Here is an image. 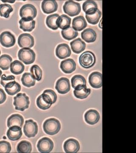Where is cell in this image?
<instances>
[{
  "label": "cell",
  "mask_w": 136,
  "mask_h": 153,
  "mask_svg": "<svg viewBox=\"0 0 136 153\" xmlns=\"http://www.w3.org/2000/svg\"><path fill=\"white\" fill-rule=\"evenodd\" d=\"M102 16V13L99 10H97L95 13L91 15H85V18L89 24L93 25H97L99 22Z\"/></svg>",
  "instance_id": "cell-35"
},
{
  "label": "cell",
  "mask_w": 136,
  "mask_h": 153,
  "mask_svg": "<svg viewBox=\"0 0 136 153\" xmlns=\"http://www.w3.org/2000/svg\"><path fill=\"white\" fill-rule=\"evenodd\" d=\"M17 150L19 153H30L32 150V145L27 141H22L17 146Z\"/></svg>",
  "instance_id": "cell-32"
},
{
  "label": "cell",
  "mask_w": 136,
  "mask_h": 153,
  "mask_svg": "<svg viewBox=\"0 0 136 153\" xmlns=\"http://www.w3.org/2000/svg\"><path fill=\"white\" fill-rule=\"evenodd\" d=\"M63 148L65 153H77L80 149V145L76 140L69 139L64 143Z\"/></svg>",
  "instance_id": "cell-13"
},
{
  "label": "cell",
  "mask_w": 136,
  "mask_h": 153,
  "mask_svg": "<svg viewBox=\"0 0 136 153\" xmlns=\"http://www.w3.org/2000/svg\"><path fill=\"white\" fill-rule=\"evenodd\" d=\"M0 55H1V50H0Z\"/></svg>",
  "instance_id": "cell-46"
},
{
  "label": "cell",
  "mask_w": 136,
  "mask_h": 153,
  "mask_svg": "<svg viewBox=\"0 0 136 153\" xmlns=\"http://www.w3.org/2000/svg\"><path fill=\"white\" fill-rule=\"evenodd\" d=\"M12 57L8 55H3L0 57V68L3 70H7L10 68L12 63Z\"/></svg>",
  "instance_id": "cell-34"
},
{
  "label": "cell",
  "mask_w": 136,
  "mask_h": 153,
  "mask_svg": "<svg viewBox=\"0 0 136 153\" xmlns=\"http://www.w3.org/2000/svg\"><path fill=\"white\" fill-rule=\"evenodd\" d=\"M102 76L101 73L97 71L91 73L88 77V81L91 86L95 88L102 87Z\"/></svg>",
  "instance_id": "cell-14"
},
{
  "label": "cell",
  "mask_w": 136,
  "mask_h": 153,
  "mask_svg": "<svg viewBox=\"0 0 136 153\" xmlns=\"http://www.w3.org/2000/svg\"><path fill=\"white\" fill-rule=\"evenodd\" d=\"M84 118L86 123L93 125L98 122L100 119V116L97 111L94 109H90L85 113Z\"/></svg>",
  "instance_id": "cell-16"
},
{
  "label": "cell",
  "mask_w": 136,
  "mask_h": 153,
  "mask_svg": "<svg viewBox=\"0 0 136 153\" xmlns=\"http://www.w3.org/2000/svg\"><path fill=\"white\" fill-rule=\"evenodd\" d=\"M2 74V72L1 71V70H0V78H1V76Z\"/></svg>",
  "instance_id": "cell-45"
},
{
  "label": "cell",
  "mask_w": 136,
  "mask_h": 153,
  "mask_svg": "<svg viewBox=\"0 0 136 153\" xmlns=\"http://www.w3.org/2000/svg\"><path fill=\"white\" fill-rule=\"evenodd\" d=\"M41 8L45 13L51 14L57 11L58 5L55 1L46 0L42 2Z\"/></svg>",
  "instance_id": "cell-19"
},
{
  "label": "cell",
  "mask_w": 136,
  "mask_h": 153,
  "mask_svg": "<svg viewBox=\"0 0 136 153\" xmlns=\"http://www.w3.org/2000/svg\"><path fill=\"white\" fill-rule=\"evenodd\" d=\"M82 38L87 43H92L96 40L97 34L94 30L90 28L85 29L81 34Z\"/></svg>",
  "instance_id": "cell-26"
},
{
  "label": "cell",
  "mask_w": 136,
  "mask_h": 153,
  "mask_svg": "<svg viewBox=\"0 0 136 153\" xmlns=\"http://www.w3.org/2000/svg\"><path fill=\"white\" fill-rule=\"evenodd\" d=\"M24 132L27 137H35L38 132V125L32 120H26L24 127Z\"/></svg>",
  "instance_id": "cell-7"
},
{
  "label": "cell",
  "mask_w": 136,
  "mask_h": 153,
  "mask_svg": "<svg viewBox=\"0 0 136 153\" xmlns=\"http://www.w3.org/2000/svg\"><path fill=\"white\" fill-rule=\"evenodd\" d=\"M60 128L61 124L60 122L54 118L46 120L43 124L44 132L50 135H54L58 133Z\"/></svg>",
  "instance_id": "cell-1"
},
{
  "label": "cell",
  "mask_w": 136,
  "mask_h": 153,
  "mask_svg": "<svg viewBox=\"0 0 136 153\" xmlns=\"http://www.w3.org/2000/svg\"><path fill=\"white\" fill-rule=\"evenodd\" d=\"M22 82L24 86L30 87L35 85L36 81L31 73H25L22 76Z\"/></svg>",
  "instance_id": "cell-31"
},
{
  "label": "cell",
  "mask_w": 136,
  "mask_h": 153,
  "mask_svg": "<svg viewBox=\"0 0 136 153\" xmlns=\"http://www.w3.org/2000/svg\"><path fill=\"white\" fill-rule=\"evenodd\" d=\"M72 27L77 31H81L87 27V22L84 17L79 16L75 17L72 21Z\"/></svg>",
  "instance_id": "cell-24"
},
{
  "label": "cell",
  "mask_w": 136,
  "mask_h": 153,
  "mask_svg": "<svg viewBox=\"0 0 136 153\" xmlns=\"http://www.w3.org/2000/svg\"><path fill=\"white\" fill-rule=\"evenodd\" d=\"M61 34L63 38L65 40H70L74 39L78 36L77 31L74 30L72 27H69L65 30H62Z\"/></svg>",
  "instance_id": "cell-30"
},
{
  "label": "cell",
  "mask_w": 136,
  "mask_h": 153,
  "mask_svg": "<svg viewBox=\"0 0 136 153\" xmlns=\"http://www.w3.org/2000/svg\"><path fill=\"white\" fill-rule=\"evenodd\" d=\"M19 60L26 65L34 63L36 59V54L32 49L29 48H23L18 53Z\"/></svg>",
  "instance_id": "cell-4"
},
{
  "label": "cell",
  "mask_w": 136,
  "mask_h": 153,
  "mask_svg": "<svg viewBox=\"0 0 136 153\" xmlns=\"http://www.w3.org/2000/svg\"><path fill=\"white\" fill-rule=\"evenodd\" d=\"M39 152L42 153H50L54 148V143L48 137L42 138L39 140L37 144Z\"/></svg>",
  "instance_id": "cell-8"
},
{
  "label": "cell",
  "mask_w": 136,
  "mask_h": 153,
  "mask_svg": "<svg viewBox=\"0 0 136 153\" xmlns=\"http://www.w3.org/2000/svg\"><path fill=\"white\" fill-rule=\"evenodd\" d=\"M71 49L74 53L79 54L83 52L85 49L86 44L80 38H78L70 43Z\"/></svg>",
  "instance_id": "cell-23"
},
{
  "label": "cell",
  "mask_w": 136,
  "mask_h": 153,
  "mask_svg": "<svg viewBox=\"0 0 136 153\" xmlns=\"http://www.w3.org/2000/svg\"><path fill=\"white\" fill-rule=\"evenodd\" d=\"M37 11L35 6L27 4L22 6L20 9V15L22 19H33L37 16Z\"/></svg>",
  "instance_id": "cell-6"
},
{
  "label": "cell",
  "mask_w": 136,
  "mask_h": 153,
  "mask_svg": "<svg viewBox=\"0 0 136 153\" xmlns=\"http://www.w3.org/2000/svg\"><path fill=\"white\" fill-rule=\"evenodd\" d=\"M71 85L69 79L66 77H61L56 82L55 89L60 94H65L70 90Z\"/></svg>",
  "instance_id": "cell-10"
},
{
  "label": "cell",
  "mask_w": 136,
  "mask_h": 153,
  "mask_svg": "<svg viewBox=\"0 0 136 153\" xmlns=\"http://www.w3.org/2000/svg\"><path fill=\"white\" fill-rule=\"evenodd\" d=\"M102 19L101 20L100 22L99 25V27H100V28H101V29H102Z\"/></svg>",
  "instance_id": "cell-44"
},
{
  "label": "cell",
  "mask_w": 136,
  "mask_h": 153,
  "mask_svg": "<svg viewBox=\"0 0 136 153\" xmlns=\"http://www.w3.org/2000/svg\"><path fill=\"white\" fill-rule=\"evenodd\" d=\"M3 2H9L11 3H13L15 2V1H2Z\"/></svg>",
  "instance_id": "cell-43"
},
{
  "label": "cell",
  "mask_w": 136,
  "mask_h": 153,
  "mask_svg": "<svg viewBox=\"0 0 136 153\" xmlns=\"http://www.w3.org/2000/svg\"><path fill=\"white\" fill-rule=\"evenodd\" d=\"M71 85L73 88L79 85H86V81L84 76L81 75H75L71 79Z\"/></svg>",
  "instance_id": "cell-36"
},
{
  "label": "cell",
  "mask_w": 136,
  "mask_h": 153,
  "mask_svg": "<svg viewBox=\"0 0 136 153\" xmlns=\"http://www.w3.org/2000/svg\"><path fill=\"white\" fill-rule=\"evenodd\" d=\"M91 93L90 88H87L86 85H79L74 88V94L76 98L80 99L86 98Z\"/></svg>",
  "instance_id": "cell-20"
},
{
  "label": "cell",
  "mask_w": 136,
  "mask_h": 153,
  "mask_svg": "<svg viewBox=\"0 0 136 153\" xmlns=\"http://www.w3.org/2000/svg\"><path fill=\"white\" fill-rule=\"evenodd\" d=\"M35 41L33 36L28 33H24L19 36L18 44L22 48H32L34 46Z\"/></svg>",
  "instance_id": "cell-9"
},
{
  "label": "cell",
  "mask_w": 136,
  "mask_h": 153,
  "mask_svg": "<svg viewBox=\"0 0 136 153\" xmlns=\"http://www.w3.org/2000/svg\"><path fill=\"white\" fill-rule=\"evenodd\" d=\"M36 103L39 108L45 110L50 108L52 105V99L49 96L43 93L37 98Z\"/></svg>",
  "instance_id": "cell-12"
},
{
  "label": "cell",
  "mask_w": 136,
  "mask_h": 153,
  "mask_svg": "<svg viewBox=\"0 0 136 153\" xmlns=\"http://www.w3.org/2000/svg\"><path fill=\"white\" fill-rule=\"evenodd\" d=\"M71 23V18L65 15H62L60 16L56 22V24L58 28L63 30L69 27Z\"/></svg>",
  "instance_id": "cell-28"
},
{
  "label": "cell",
  "mask_w": 136,
  "mask_h": 153,
  "mask_svg": "<svg viewBox=\"0 0 136 153\" xmlns=\"http://www.w3.org/2000/svg\"><path fill=\"white\" fill-rule=\"evenodd\" d=\"M15 79V77L13 75L6 76L5 74H3L1 76V84L3 87H4L6 84L11 81H14Z\"/></svg>",
  "instance_id": "cell-40"
},
{
  "label": "cell",
  "mask_w": 136,
  "mask_h": 153,
  "mask_svg": "<svg viewBox=\"0 0 136 153\" xmlns=\"http://www.w3.org/2000/svg\"><path fill=\"white\" fill-rule=\"evenodd\" d=\"M64 13L71 17L79 15L81 11L80 4L72 1L65 2L63 7Z\"/></svg>",
  "instance_id": "cell-5"
},
{
  "label": "cell",
  "mask_w": 136,
  "mask_h": 153,
  "mask_svg": "<svg viewBox=\"0 0 136 153\" xmlns=\"http://www.w3.org/2000/svg\"><path fill=\"white\" fill-rule=\"evenodd\" d=\"M7 96L4 91L2 88H0V104H2L5 101Z\"/></svg>",
  "instance_id": "cell-42"
},
{
  "label": "cell",
  "mask_w": 136,
  "mask_h": 153,
  "mask_svg": "<svg viewBox=\"0 0 136 153\" xmlns=\"http://www.w3.org/2000/svg\"><path fill=\"white\" fill-rule=\"evenodd\" d=\"M20 28L25 32H31L35 28L36 22L33 19H22L19 21Z\"/></svg>",
  "instance_id": "cell-22"
},
{
  "label": "cell",
  "mask_w": 136,
  "mask_h": 153,
  "mask_svg": "<svg viewBox=\"0 0 136 153\" xmlns=\"http://www.w3.org/2000/svg\"><path fill=\"white\" fill-rule=\"evenodd\" d=\"M24 123V119L22 115L19 114L12 115L7 120V126L8 128L13 126H18L22 128Z\"/></svg>",
  "instance_id": "cell-21"
},
{
  "label": "cell",
  "mask_w": 136,
  "mask_h": 153,
  "mask_svg": "<svg viewBox=\"0 0 136 153\" xmlns=\"http://www.w3.org/2000/svg\"><path fill=\"white\" fill-rule=\"evenodd\" d=\"M14 100L13 105L17 110L23 111L29 108V97L25 93L18 94L14 97Z\"/></svg>",
  "instance_id": "cell-3"
},
{
  "label": "cell",
  "mask_w": 136,
  "mask_h": 153,
  "mask_svg": "<svg viewBox=\"0 0 136 153\" xmlns=\"http://www.w3.org/2000/svg\"><path fill=\"white\" fill-rule=\"evenodd\" d=\"M10 67L11 72L16 75L22 74L25 69L24 64L19 60H17L11 63Z\"/></svg>",
  "instance_id": "cell-29"
},
{
  "label": "cell",
  "mask_w": 136,
  "mask_h": 153,
  "mask_svg": "<svg viewBox=\"0 0 136 153\" xmlns=\"http://www.w3.org/2000/svg\"><path fill=\"white\" fill-rule=\"evenodd\" d=\"M43 93L46 94L49 96V97L52 99V104H54L57 101V95L54 91L51 89H47L44 91Z\"/></svg>",
  "instance_id": "cell-41"
},
{
  "label": "cell",
  "mask_w": 136,
  "mask_h": 153,
  "mask_svg": "<svg viewBox=\"0 0 136 153\" xmlns=\"http://www.w3.org/2000/svg\"><path fill=\"white\" fill-rule=\"evenodd\" d=\"M56 55L60 59L67 58L71 55V50L68 45L65 44H59L56 48Z\"/></svg>",
  "instance_id": "cell-15"
},
{
  "label": "cell",
  "mask_w": 136,
  "mask_h": 153,
  "mask_svg": "<svg viewBox=\"0 0 136 153\" xmlns=\"http://www.w3.org/2000/svg\"><path fill=\"white\" fill-rule=\"evenodd\" d=\"M79 61L80 66L83 68H91L94 66L96 63L95 55L91 51H86L80 56Z\"/></svg>",
  "instance_id": "cell-2"
},
{
  "label": "cell",
  "mask_w": 136,
  "mask_h": 153,
  "mask_svg": "<svg viewBox=\"0 0 136 153\" xmlns=\"http://www.w3.org/2000/svg\"><path fill=\"white\" fill-rule=\"evenodd\" d=\"M82 10L87 15H91L95 13L97 9V4L94 1H87L82 4Z\"/></svg>",
  "instance_id": "cell-25"
},
{
  "label": "cell",
  "mask_w": 136,
  "mask_h": 153,
  "mask_svg": "<svg viewBox=\"0 0 136 153\" xmlns=\"http://www.w3.org/2000/svg\"><path fill=\"white\" fill-rule=\"evenodd\" d=\"M59 15L57 14H52L47 17L46 19V24L48 27L53 30H57L58 28L56 22Z\"/></svg>",
  "instance_id": "cell-33"
},
{
  "label": "cell",
  "mask_w": 136,
  "mask_h": 153,
  "mask_svg": "<svg viewBox=\"0 0 136 153\" xmlns=\"http://www.w3.org/2000/svg\"><path fill=\"white\" fill-rule=\"evenodd\" d=\"M11 151L10 144L6 141H0V153H10Z\"/></svg>",
  "instance_id": "cell-39"
},
{
  "label": "cell",
  "mask_w": 136,
  "mask_h": 153,
  "mask_svg": "<svg viewBox=\"0 0 136 153\" xmlns=\"http://www.w3.org/2000/svg\"><path fill=\"white\" fill-rule=\"evenodd\" d=\"M4 88L7 93L11 96L15 95L21 90V85L15 80L7 83Z\"/></svg>",
  "instance_id": "cell-27"
},
{
  "label": "cell",
  "mask_w": 136,
  "mask_h": 153,
  "mask_svg": "<svg viewBox=\"0 0 136 153\" xmlns=\"http://www.w3.org/2000/svg\"><path fill=\"white\" fill-rule=\"evenodd\" d=\"M16 41L15 36L10 32L5 31L0 35V43L3 47L7 48L13 47Z\"/></svg>",
  "instance_id": "cell-11"
},
{
  "label": "cell",
  "mask_w": 136,
  "mask_h": 153,
  "mask_svg": "<svg viewBox=\"0 0 136 153\" xmlns=\"http://www.w3.org/2000/svg\"><path fill=\"white\" fill-rule=\"evenodd\" d=\"M22 128L18 126H13L9 128L7 131V136L11 141L18 140L22 136Z\"/></svg>",
  "instance_id": "cell-18"
},
{
  "label": "cell",
  "mask_w": 136,
  "mask_h": 153,
  "mask_svg": "<svg viewBox=\"0 0 136 153\" xmlns=\"http://www.w3.org/2000/svg\"><path fill=\"white\" fill-rule=\"evenodd\" d=\"M60 68L65 74H70L75 71L76 68V64L73 59L69 58L61 62Z\"/></svg>",
  "instance_id": "cell-17"
},
{
  "label": "cell",
  "mask_w": 136,
  "mask_h": 153,
  "mask_svg": "<svg viewBox=\"0 0 136 153\" xmlns=\"http://www.w3.org/2000/svg\"><path fill=\"white\" fill-rule=\"evenodd\" d=\"M30 72L33 78L36 80L40 81L42 79V71L37 65H34L30 68Z\"/></svg>",
  "instance_id": "cell-38"
},
{
  "label": "cell",
  "mask_w": 136,
  "mask_h": 153,
  "mask_svg": "<svg viewBox=\"0 0 136 153\" xmlns=\"http://www.w3.org/2000/svg\"><path fill=\"white\" fill-rule=\"evenodd\" d=\"M12 6L8 4H1L0 5V16L5 18H9L10 14L13 12Z\"/></svg>",
  "instance_id": "cell-37"
}]
</instances>
